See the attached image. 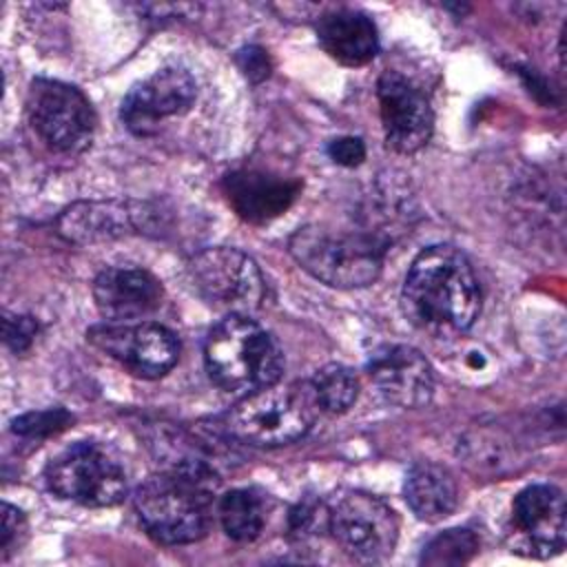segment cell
I'll list each match as a JSON object with an SVG mask.
<instances>
[{"label":"cell","mask_w":567,"mask_h":567,"mask_svg":"<svg viewBox=\"0 0 567 567\" xmlns=\"http://www.w3.org/2000/svg\"><path fill=\"white\" fill-rule=\"evenodd\" d=\"M401 308L412 326L432 334L472 328L481 312V286L470 259L450 244L423 248L405 275Z\"/></svg>","instance_id":"obj_1"},{"label":"cell","mask_w":567,"mask_h":567,"mask_svg":"<svg viewBox=\"0 0 567 567\" xmlns=\"http://www.w3.org/2000/svg\"><path fill=\"white\" fill-rule=\"evenodd\" d=\"M204 363L224 392L250 394L279 383L284 352L277 339L248 315H228L206 337Z\"/></svg>","instance_id":"obj_2"},{"label":"cell","mask_w":567,"mask_h":567,"mask_svg":"<svg viewBox=\"0 0 567 567\" xmlns=\"http://www.w3.org/2000/svg\"><path fill=\"white\" fill-rule=\"evenodd\" d=\"M288 250L308 275L326 286L363 288L381 275L385 241L370 233L308 224L295 230Z\"/></svg>","instance_id":"obj_3"},{"label":"cell","mask_w":567,"mask_h":567,"mask_svg":"<svg viewBox=\"0 0 567 567\" xmlns=\"http://www.w3.org/2000/svg\"><path fill=\"white\" fill-rule=\"evenodd\" d=\"M213 489L195 478L162 472L137 485L133 505L153 540L162 545H186L199 540L208 529Z\"/></svg>","instance_id":"obj_4"},{"label":"cell","mask_w":567,"mask_h":567,"mask_svg":"<svg viewBox=\"0 0 567 567\" xmlns=\"http://www.w3.org/2000/svg\"><path fill=\"white\" fill-rule=\"evenodd\" d=\"M317 401L306 385H268L241 396L224 416L226 430L250 445L277 447L306 436L315 423Z\"/></svg>","instance_id":"obj_5"},{"label":"cell","mask_w":567,"mask_h":567,"mask_svg":"<svg viewBox=\"0 0 567 567\" xmlns=\"http://www.w3.org/2000/svg\"><path fill=\"white\" fill-rule=\"evenodd\" d=\"M44 478L53 494L84 507H113L124 501L128 489L117 456L93 441H78L55 454Z\"/></svg>","instance_id":"obj_6"},{"label":"cell","mask_w":567,"mask_h":567,"mask_svg":"<svg viewBox=\"0 0 567 567\" xmlns=\"http://www.w3.org/2000/svg\"><path fill=\"white\" fill-rule=\"evenodd\" d=\"M328 534L350 558L383 563L396 547L399 518L379 496L346 489L328 503Z\"/></svg>","instance_id":"obj_7"},{"label":"cell","mask_w":567,"mask_h":567,"mask_svg":"<svg viewBox=\"0 0 567 567\" xmlns=\"http://www.w3.org/2000/svg\"><path fill=\"white\" fill-rule=\"evenodd\" d=\"M188 281L208 306L230 315H248L261 308L266 279L257 261L239 248H206L188 259Z\"/></svg>","instance_id":"obj_8"},{"label":"cell","mask_w":567,"mask_h":567,"mask_svg":"<svg viewBox=\"0 0 567 567\" xmlns=\"http://www.w3.org/2000/svg\"><path fill=\"white\" fill-rule=\"evenodd\" d=\"M27 120L38 140L55 153H80L91 144L95 113L73 84L35 78L27 91Z\"/></svg>","instance_id":"obj_9"},{"label":"cell","mask_w":567,"mask_h":567,"mask_svg":"<svg viewBox=\"0 0 567 567\" xmlns=\"http://www.w3.org/2000/svg\"><path fill=\"white\" fill-rule=\"evenodd\" d=\"M86 339L140 379H159L179 359L177 337L166 326L153 321L93 326Z\"/></svg>","instance_id":"obj_10"},{"label":"cell","mask_w":567,"mask_h":567,"mask_svg":"<svg viewBox=\"0 0 567 567\" xmlns=\"http://www.w3.org/2000/svg\"><path fill=\"white\" fill-rule=\"evenodd\" d=\"M195 97V78L186 69L164 66L131 86L122 100L120 117L133 135L148 137L166 120L188 113Z\"/></svg>","instance_id":"obj_11"},{"label":"cell","mask_w":567,"mask_h":567,"mask_svg":"<svg viewBox=\"0 0 567 567\" xmlns=\"http://www.w3.org/2000/svg\"><path fill=\"white\" fill-rule=\"evenodd\" d=\"M385 142L392 151L410 155L423 148L434 128L430 100L399 71H383L377 82Z\"/></svg>","instance_id":"obj_12"},{"label":"cell","mask_w":567,"mask_h":567,"mask_svg":"<svg viewBox=\"0 0 567 567\" xmlns=\"http://www.w3.org/2000/svg\"><path fill=\"white\" fill-rule=\"evenodd\" d=\"M155 213L151 204L133 199L78 202L58 217V233L80 246L113 241L155 228Z\"/></svg>","instance_id":"obj_13"},{"label":"cell","mask_w":567,"mask_h":567,"mask_svg":"<svg viewBox=\"0 0 567 567\" xmlns=\"http://www.w3.org/2000/svg\"><path fill=\"white\" fill-rule=\"evenodd\" d=\"M514 545L527 556L547 558L565 547L567 507L565 496L554 485H527L512 503ZM518 549V551H520Z\"/></svg>","instance_id":"obj_14"},{"label":"cell","mask_w":567,"mask_h":567,"mask_svg":"<svg viewBox=\"0 0 567 567\" xmlns=\"http://www.w3.org/2000/svg\"><path fill=\"white\" fill-rule=\"evenodd\" d=\"M365 370L377 390L394 405L421 408L434 394V370L412 346L390 343L377 348Z\"/></svg>","instance_id":"obj_15"},{"label":"cell","mask_w":567,"mask_h":567,"mask_svg":"<svg viewBox=\"0 0 567 567\" xmlns=\"http://www.w3.org/2000/svg\"><path fill=\"white\" fill-rule=\"evenodd\" d=\"M301 179L264 168H237L221 182L230 208L248 224H268L286 213L301 193Z\"/></svg>","instance_id":"obj_16"},{"label":"cell","mask_w":567,"mask_h":567,"mask_svg":"<svg viewBox=\"0 0 567 567\" xmlns=\"http://www.w3.org/2000/svg\"><path fill=\"white\" fill-rule=\"evenodd\" d=\"M164 288L144 268H104L93 281V301L100 315L113 323H128L162 306Z\"/></svg>","instance_id":"obj_17"},{"label":"cell","mask_w":567,"mask_h":567,"mask_svg":"<svg viewBox=\"0 0 567 567\" xmlns=\"http://www.w3.org/2000/svg\"><path fill=\"white\" fill-rule=\"evenodd\" d=\"M321 49L343 66H363L379 51V33L372 18L359 9H330L317 20Z\"/></svg>","instance_id":"obj_18"},{"label":"cell","mask_w":567,"mask_h":567,"mask_svg":"<svg viewBox=\"0 0 567 567\" xmlns=\"http://www.w3.org/2000/svg\"><path fill=\"white\" fill-rule=\"evenodd\" d=\"M403 496L414 516L425 523L447 518L458 505V487L452 472L432 461H419L410 467Z\"/></svg>","instance_id":"obj_19"},{"label":"cell","mask_w":567,"mask_h":567,"mask_svg":"<svg viewBox=\"0 0 567 567\" xmlns=\"http://www.w3.org/2000/svg\"><path fill=\"white\" fill-rule=\"evenodd\" d=\"M219 520L224 532L237 543L255 540L266 523V501L255 489H230L219 498Z\"/></svg>","instance_id":"obj_20"},{"label":"cell","mask_w":567,"mask_h":567,"mask_svg":"<svg viewBox=\"0 0 567 567\" xmlns=\"http://www.w3.org/2000/svg\"><path fill=\"white\" fill-rule=\"evenodd\" d=\"M317 405L326 412L339 414L352 408L359 396V381L354 372L341 363H328L319 368L310 381Z\"/></svg>","instance_id":"obj_21"},{"label":"cell","mask_w":567,"mask_h":567,"mask_svg":"<svg viewBox=\"0 0 567 567\" xmlns=\"http://www.w3.org/2000/svg\"><path fill=\"white\" fill-rule=\"evenodd\" d=\"M478 551V538L470 529H445L436 534L421 554V563L427 567H458L470 563Z\"/></svg>","instance_id":"obj_22"},{"label":"cell","mask_w":567,"mask_h":567,"mask_svg":"<svg viewBox=\"0 0 567 567\" xmlns=\"http://www.w3.org/2000/svg\"><path fill=\"white\" fill-rule=\"evenodd\" d=\"M288 532L295 543H310L328 532V503L319 498L299 501L288 516Z\"/></svg>","instance_id":"obj_23"},{"label":"cell","mask_w":567,"mask_h":567,"mask_svg":"<svg viewBox=\"0 0 567 567\" xmlns=\"http://www.w3.org/2000/svg\"><path fill=\"white\" fill-rule=\"evenodd\" d=\"M73 423V414L64 408H51V410H38L27 412L11 421V430L20 439H49L62 430H66Z\"/></svg>","instance_id":"obj_24"},{"label":"cell","mask_w":567,"mask_h":567,"mask_svg":"<svg viewBox=\"0 0 567 567\" xmlns=\"http://www.w3.org/2000/svg\"><path fill=\"white\" fill-rule=\"evenodd\" d=\"M4 343L11 352H27L38 337V321L29 315H7L2 321Z\"/></svg>","instance_id":"obj_25"},{"label":"cell","mask_w":567,"mask_h":567,"mask_svg":"<svg viewBox=\"0 0 567 567\" xmlns=\"http://www.w3.org/2000/svg\"><path fill=\"white\" fill-rule=\"evenodd\" d=\"M24 534H27L24 514L13 505L2 503V532H0V556H2V560L9 558V554L20 545Z\"/></svg>","instance_id":"obj_26"},{"label":"cell","mask_w":567,"mask_h":567,"mask_svg":"<svg viewBox=\"0 0 567 567\" xmlns=\"http://www.w3.org/2000/svg\"><path fill=\"white\" fill-rule=\"evenodd\" d=\"M326 151L334 164L348 166V168L359 166L365 159V144L361 137H354V135H343V137L330 140Z\"/></svg>","instance_id":"obj_27"},{"label":"cell","mask_w":567,"mask_h":567,"mask_svg":"<svg viewBox=\"0 0 567 567\" xmlns=\"http://www.w3.org/2000/svg\"><path fill=\"white\" fill-rule=\"evenodd\" d=\"M237 64H239L241 73L255 84L270 75L268 53L259 47H244L241 51H237Z\"/></svg>","instance_id":"obj_28"}]
</instances>
